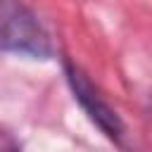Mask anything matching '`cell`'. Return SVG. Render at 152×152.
I'll list each match as a JSON object with an SVG mask.
<instances>
[{
	"mask_svg": "<svg viewBox=\"0 0 152 152\" xmlns=\"http://www.w3.org/2000/svg\"><path fill=\"white\" fill-rule=\"evenodd\" d=\"M0 50L33 59H50L55 43L38 14L21 0H0Z\"/></svg>",
	"mask_w": 152,
	"mask_h": 152,
	"instance_id": "1",
	"label": "cell"
},
{
	"mask_svg": "<svg viewBox=\"0 0 152 152\" xmlns=\"http://www.w3.org/2000/svg\"><path fill=\"white\" fill-rule=\"evenodd\" d=\"M64 74L69 81V88L74 93V100L83 107V112L88 114V119L114 142L121 140L124 135V121L119 119V114L102 100V95L97 93V88L90 83V78L86 76V71L74 64L71 59H64Z\"/></svg>",
	"mask_w": 152,
	"mask_h": 152,
	"instance_id": "2",
	"label": "cell"
}]
</instances>
